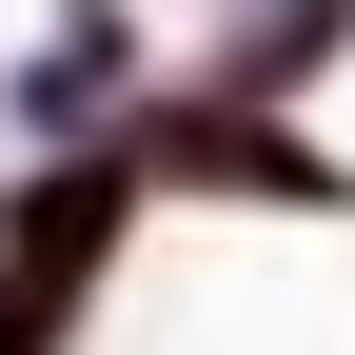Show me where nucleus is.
<instances>
[{
	"label": "nucleus",
	"instance_id": "obj_1",
	"mask_svg": "<svg viewBox=\"0 0 355 355\" xmlns=\"http://www.w3.org/2000/svg\"><path fill=\"white\" fill-rule=\"evenodd\" d=\"M139 237H158L139 139H60V158H20V178H0V355H79V336H99V296L139 277Z\"/></svg>",
	"mask_w": 355,
	"mask_h": 355
},
{
	"label": "nucleus",
	"instance_id": "obj_4",
	"mask_svg": "<svg viewBox=\"0 0 355 355\" xmlns=\"http://www.w3.org/2000/svg\"><path fill=\"white\" fill-rule=\"evenodd\" d=\"M178 79H217V99H336L355 79V0H198Z\"/></svg>",
	"mask_w": 355,
	"mask_h": 355
},
{
	"label": "nucleus",
	"instance_id": "obj_3",
	"mask_svg": "<svg viewBox=\"0 0 355 355\" xmlns=\"http://www.w3.org/2000/svg\"><path fill=\"white\" fill-rule=\"evenodd\" d=\"M139 99H158V20H139V0H20V40H0V139H20V158L119 139Z\"/></svg>",
	"mask_w": 355,
	"mask_h": 355
},
{
	"label": "nucleus",
	"instance_id": "obj_2",
	"mask_svg": "<svg viewBox=\"0 0 355 355\" xmlns=\"http://www.w3.org/2000/svg\"><path fill=\"white\" fill-rule=\"evenodd\" d=\"M119 139H139L158 217H336V237H355V158H336L296 99H217V79L158 60V99L119 119Z\"/></svg>",
	"mask_w": 355,
	"mask_h": 355
}]
</instances>
